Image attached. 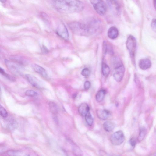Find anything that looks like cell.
I'll return each mask as SVG.
<instances>
[{
    "instance_id": "cell-10",
    "label": "cell",
    "mask_w": 156,
    "mask_h": 156,
    "mask_svg": "<svg viewBox=\"0 0 156 156\" xmlns=\"http://www.w3.org/2000/svg\"><path fill=\"white\" fill-rule=\"evenodd\" d=\"M109 8L113 13L117 15L119 12L120 6L117 0H106Z\"/></svg>"
},
{
    "instance_id": "cell-18",
    "label": "cell",
    "mask_w": 156,
    "mask_h": 156,
    "mask_svg": "<svg viewBox=\"0 0 156 156\" xmlns=\"http://www.w3.org/2000/svg\"><path fill=\"white\" fill-rule=\"evenodd\" d=\"M105 93V91L103 89H101L98 91L96 95L97 101L99 102H101L103 100Z\"/></svg>"
},
{
    "instance_id": "cell-3",
    "label": "cell",
    "mask_w": 156,
    "mask_h": 156,
    "mask_svg": "<svg viewBox=\"0 0 156 156\" xmlns=\"http://www.w3.org/2000/svg\"><path fill=\"white\" fill-rule=\"evenodd\" d=\"M127 48L128 50L133 64L135 65V55L136 48V42L135 37L131 35L129 36L126 42Z\"/></svg>"
},
{
    "instance_id": "cell-28",
    "label": "cell",
    "mask_w": 156,
    "mask_h": 156,
    "mask_svg": "<svg viewBox=\"0 0 156 156\" xmlns=\"http://www.w3.org/2000/svg\"><path fill=\"white\" fill-rule=\"evenodd\" d=\"M151 27L153 31L156 32V19H153L151 21Z\"/></svg>"
},
{
    "instance_id": "cell-14",
    "label": "cell",
    "mask_w": 156,
    "mask_h": 156,
    "mask_svg": "<svg viewBox=\"0 0 156 156\" xmlns=\"http://www.w3.org/2000/svg\"><path fill=\"white\" fill-rule=\"evenodd\" d=\"M119 32L117 29L114 26L111 27L108 30V37L112 39L116 38L118 36Z\"/></svg>"
},
{
    "instance_id": "cell-1",
    "label": "cell",
    "mask_w": 156,
    "mask_h": 156,
    "mask_svg": "<svg viewBox=\"0 0 156 156\" xmlns=\"http://www.w3.org/2000/svg\"><path fill=\"white\" fill-rule=\"evenodd\" d=\"M55 9L63 13H78L84 9V3L79 0H54L52 3Z\"/></svg>"
},
{
    "instance_id": "cell-15",
    "label": "cell",
    "mask_w": 156,
    "mask_h": 156,
    "mask_svg": "<svg viewBox=\"0 0 156 156\" xmlns=\"http://www.w3.org/2000/svg\"><path fill=\"white\" fill-rule=\"evenodd\" d=\"M97 114L100 119L103 120L106 119L108 118L109 112L106 109H99L97 111Z\"/></svg>"
},
{
    "instance_id": "cell-6",
    "label": "cell",
    "mask_w": 156,
    "mask_h": 156,
    "mask_svg": "<svg viewBox=\"0 0 156 156\" xmlns=\"http://www.w3.org/2000/svg\"><path fill=\"white\" fill-rule=\"evenodd\" d=\"M125 139L123 132L121 130H119L115 132L111 136L110 141L113 144L118 145L122 144Z\"/></svg>"
},
{
    "instance_id": "cell-11",
    "label": "cell",
    "mask_w": 156,
    "mask_h": 156,
    "mask_svg": "<svg viewBox=\"0 0 156 156\" xmlns=\"http://www.w3.org/2000/svg\"><path fill=\"white\" fill-rule=\"evenodd\" d=\"M10 59L21 66L27 65L28 61L25 58L18 55H12L10 57Z\"/></svg>"
},
{
    "instance_id": "cell-34",
    "label": "cell",
    "mask_w": 156,
    "mask_h": 156,
    "mask_svg": "<svg viewBox=\"0 0 156 156\" xmlns=\"http://www.w3.org/2000/svg\"><path fill=\"white\" fill-rule=\"evenodd\" d=\"M6 0H1V2L2 3H5V2Z\"/></svg>"
},
{
    "instance_id": "cell-32",
    "label": "cell",
    "mask_w": 156,
    "mask_h": 156,
    "mask_svg": "<svg viewBox=\"0 0 156 156\" xmlns=\"http://www.w3.org/2000/svg\"><path fill=\"white\" fill-rule=\"evenodd\" d=\"M41 50L43 53H46L48 52V50L44 46H43L42 47Z\"/></svg>"
},
{
    "instance_id": "cell-8",
    "label": "cell",
    "mask_w": 156,
    "mask_h": 156,
    "mask_svg": "<svg viewBox=\"0 0 156 156\" xmlns=\"http://www.w3.org/2000/svg\"><path fill=\"white\" fill-rule=\"evenodd\" d=\"M115 72L113 74L114 79L117 82H120L122 80L125 73V68L123 64L114 68Z\"/></svg>"
},
{
    "instance_id": "cell-12",
    "label": "cell",
    "mask_w": 156,
    "mask_h": 156,
    "mask_svg": "<svg viewBox=\"0 0 156 156\" xmlns=\"http://www.w3.org/2000/svg\"><path fill=\"white\" fill-rule=\"evenodd\" d=\"M151 63L150 60L148 58H144L140 59L139 62V66L142 70H145L150 68Z\"/></svg>"
},
{
    "instance_id": "cell-31",
    "label": "cell",
    "mask_w": 156,
    "mask_h": 156,
    "mask_svg": "<svg viewBox=\"0 0 156 156\" xmlns=\"http://www.w3.org/2000/svg\"><path fill=\"white\" fill-rule=\"evenodd\" d=\"M130 143L133 147H134L136 144V140L135 138L133 137L130 140Z\"/></svg>"
},
{
    "instance_id": "cell-24",
    "label": "cell",
    "mask_w": 156,
    "mask_h": 156,
    "mask_svg": "<svg viewBox=\"0 0 156 156\" xmlns=\"http://www.w3.org/2000/svg\"><path fill=\"white\" fill-rule=\"evenodd\" d=\"M25 94L26 96L30 97H34L38 95L37 92L31 90H27L25 92Z\"/></svg>"
},
{
    "instance_id": "cell-16",
    "label": "cell",
    "mask_w": 156,
    "mask_h": 156,
    "mask_svg": "<svg viewBox=\"0 0 156 156\" xmlns=\"http://www.w3.org/2000/svg\"><path fill=\"white\" fill-rule=\"evenodd\" d=\"M89 108L88 105L86 103L82 104L79 107L78 112L82 116H85L89 112Z\"/></svg>"
},
{
    "instance_id": "cell-27",
    "label": "cell",
    "mask_w": 156,
    "mask_h": 156,
    "mask_svg": "<svg viewBox=\"0 0 156 156\" xmlns=\"http://www.w3.org/2000/svg\"><path fill=\"white\" fill-rule=\"evenodd\" d=\"M8 154L11 156H19L21 155V154L22 153L20 151H15L14 150H11L7 152Z\"/></svg>"
},
{
    "instance_id": "cell-2",
    "label": "cell",
    "mask_w": 156,
    "mask_h": 156,
    "mask_svg": "<svg viewBox=\"0 0 156 156\" xmlns=\"http://www.w3.org/2000/svg\"><path fill=\"white\" fill-rule=\"evenodd\" d=\"M68 27L72 32L79 36H87L94 33L97 29L98 25L94 21L88 24L78 22L69 23Z\"/></svg>"
},
{
    "instance_id": "cell-23",
    "label": "cell",
    "mask_w": 156,
    "mask_h": 156,
    "mask_svg": "<svg viewBox=\"0 0 156 156\" xmlns=\"http://www.w3.org/2000/svg\"><path fill=\"white\" fill-rule=\"evenodd\" d=\"M146 134L145 129L144 127H141L140 129V132L138 139L139 141H142L144 138Z\"/></svg>"
},
{
    "instance_id": "cell-25",
    "label": "cell",
    "mask_w": 156,
    "mask_h": 156,
    "mask_svg": "<svg viewBox=\"0 0 156 156\" xmlns=\"http://www.w3.org/2000/svg\"><path fill=\"white\" fill-rule=\"evenodd\" d=\"M0 113L1 116L3 118H6L8 115L7 112L2 106H1L0 108Z\"/></svg>"
},
{
    "instance_id": "cell-29",
    "label": "cell",
    "mask_w": 156,
    "mask_h": 156,
    "mask_svg": "<svg viewBox=\"0 0 156 156\" xmlns=\"http://www.w3.org/2000/svg\"><path fill=\"white\" fill-rule=\"evenodd\" d=\"M103 51L104 55H105L107 52V44L105 41L103 42Z\"/></svg>"
},
{
    "instance_id": "cell-22",
    "label": "cell",
    "mask_w": 156,
    "mask_h": 156,
    "mask_svg": "<svg viewBox=\"0 0 156 156\" xmlns=\"http://www.w3.org/2000/svg\"><path fill=\"white\" fill-rule=\"evenodd\" d=\"M86 121L87 124L91 126L93 122V119L91 114L89 112L85 116Z\"/></svg>"
},
{
    "instance_id": "cell-13",
    "label": "cell",
    "mask_w": 156,
    "mask_h": 156,
    "mask_svg": "<svg viewBox=\"0 0 156 156\" xmlns=\"http://www.w3.org/2000/svg\"><path fill=\"white\" fill-rule=\"evenodd\" d=\"M32 67L36 73L44 78L48 77V74L46 70L42 67L37 64H34L32 65Z\"/></svg>"
},
{
    "instance_id": "cell-30",
    "label": "cell",
    "mask_w": 156,
    "mask_h": 156,
    "mask_svg": "<svg viewBox=\"0 0 156 156\" xmlns=\"http://www.w3.org/2000/svg\"><path fill=\"white\" fill-rule=\"evenodd\" d=\"M91 86V83L90 82L88 81H85L84 83V88L85 90H88L90 88Z\"/></svg>"
},
{
    "instance_id": "cell-5",
    "label": "cell",
    "mask_w": 156,
    "mask_h": 156,
    "mask_svg": "<svg viewBox=\"0 0 156 156\" xmlns=\"http://www.w3.org/2000/svg\"><path fill=\"white\" fill-rule=\"evenodd\" d=\"M96 12L101 16L105 14L107 6L103 0H89Z\"/></svg>"
},
{
    "instance_id": "cell-9",
    "label": "cell",
    "mask_w": 156,
    "mask_h": 156,
    "mask_svg": "<svg viewBox=\"0 0 156 156\" xmlns=\"http://www.w3.org/2000/svg\"><path fill=\"white\" fill-rule=\"evenodd\" d=\"M57 34L62 38L68 40L69 34L68 30L65 25L62 23H59L56 30Z\"/></svg>"
},
{
    "instance_id": "cell-20",
    "label": "cell",
    "mask_w": 156,
    "mask_h": 156,
    "mask_svg": "<svg viewBox=\"0 0 156 156\" xmlns=\"http://www.w3.org/2000/svg\"><path fill=\"white\" fill-rule=\"evenodd\" d=\"M102 72L103 75L106 77L108 76L110 72L109 66L105 63H103L102 66Z\"/></svg>"
},
{
    "instance_id": "cell-7",
    "label": "cell",
    "mask_w": 156,
    "mask_h": 156,
    "mask_svg": "<svg viewBox=\"0 0 156 156\" xmlns=\"http://www.w3.org/2000/svg\"><path fill=\"white\" fill-rule=\"evenodd\" d=\"M25 76L28 82L33 87L41 89L44 87L43 83L34 76L30 74H26Z\"/></svg>"
},
{
    "instance_id": "cell-19",
    "label": "cell",
    "mask_w": 156,
    "mask_h": 156,
    "mask_svg": "<svg viewBox=\"0 0 156 156\" xmlns=\"http://www.w3.org/2000/svg\"><path fill=\"white\" fill-rule=\"evenodd\" d=\"M49 108L51 112L53 114L56 115L58 111V107L54 102H49L48 103Z\"/></svg>"
},
{
    "instance_id": "cell-33",
    "label": "cell",
    "mask_w": 156,
    "mask_h": 156,
    "mask_svg": "<svg viewBox=\"0 0 156 156\" xmlns=\"http://www.w3.org/2000/svg\"><path fill=\"white\" fill-rule=\"evenodd\" d=\"M153 3L154 8L156 10V0H153Z\"/></svg>"
},
{
    "instance_id": "cell-4",
    "label": "cell",
    "mask_w": 156,
    "mask_h": 156,
    "mask_svg": "<svg viewBox=\"0 0 156 156\" xmlns=\"http://www.w3.org/2000/svg\"><path fill=\"white\" fill-rule=\"evenodd\" d=\"M5 63L7 68L12 74L19 76L22 74L23 69L20 65L12 61L5 59Z\"/></svg>"
},
{
    "instance_id": "cell-26",
    "label": "cell",
    "mask_w": 156,
    "mask_h": 156,
    "mask_svg": "<svg viewBox=\"0 0 156 156\" xmlns=\"http://www.w3.org/2000/svg\"><path fill=\"white\" fill-rule=\"evenodd\" d=\"M90 73V70L88 68H85L82 71L81 75L85 77H87L89 76Z\"/></svg>"
},
{
    "instance_id": "cell-21",
    "label": "cell",
    "mask_w": 156,
    "mask_h": 156,
    "mask_svg": "<svg viewBox=\"0 0 156 156\" xmlns=\"http://www.w3.org/2000/svg\"><path fill=\"white\" fill-rule=\"evenodd\" d=\"M0 72L1 74L9 80L12 81H15L16 80V78L15 77L5 73L4 70L1 67L0 69Z\"/></svg>"
},
{
    "instance_id": "cell-17",
    "label": "cell",
    "mask_w": 156,
    "mask_h": 156,
    "mask_svg": "<svg viewBox=\"0 0 156 156\" xmlns=\"http://www.w3.org/2000/svg\"><path fill=\"white\" fill-rule=\"evenodd\" d=\"M104 129L107 132H110L114 129L115 125L114 123L111 122H106L103 124Z\"/></svg>"
}]
</instances>
